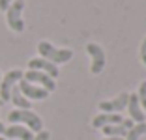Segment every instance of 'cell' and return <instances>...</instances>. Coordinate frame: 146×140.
<instances>
[{"instance_id": "7c38bea8", "label": "cell", "mask_w": 146, "mask_h": 140, "mask_svg": "<svg viewBox=\"0 0 146 140\" xmlns=\"http://www.w3.org/2000/svg\"><path fill=\"white\" fill-rule=\"evenodd\" d=\"M127 112L129 116H131V120L137 123H142L144 122V112H142L141 108V103H139V97L137 93H129V101H127Z\"/></svg>"}, {"instance_id": "ffe728a7", "label": "cell", "mask_w": 146, "mask_h": 140, "mask_svg": "<svg viewBox=\"0 0 146 140\" xmlns=\"http://www.w3.org/2000/svg\"><path fill=\"white\" fill-rule=\"evenodd\" d=\"M4 131H6V127H4V123L0 122V135H4Z\"/></svg>"}, {"instance_id": "ba28073f", "label": "cell", "mask_w": 146, "mask_h": 140, "mask_svg": "<svg viewBox=\"0 0 146 140\" xmlns=\"http://www.w3.org/2000/svg\"><path fill=\"white\" fill-rule=\"evenodd\" d=\"M19 90H21V93L25 95L26 99H28V101H30V99L43 101V99L49 97V92H47V90L39 88V86H36V84H30V82H26L25 79H21V81H19Z\"/></svg>"}, {"instance_id": "277c9868", "label": "cell", "mask_w": 146, "mask_h": 140, "mask_svg": "<svg viewBox=\"0 0 146 140\" xmlns=\"http://www.w3.org/2000/svg\"><path fill=\"white\" fill-rule=\"evenodd\" d=\"M23 75H25V73H23L21 69H11L9 73H6V77L0 81V101H9L13 86L23 79Z\"/></svg>"}, {"instance_id": "ac0fdd59", "label": "cell", "mask_w": 146, "mask_h": 140, "mask_svg": "<svg viewBox=\"0 0 146 140\" xmlns=\"http://www.w3.org/2000/svg\"><path fill=\"white\" fill-rule=\"evenodd\" d=\"M11 2H15V0H0V11H6Z\"/></svg>"}, {"instance_id": "e0dca14e", "label": "cell", "mask_w": 146, "mask_h": 140, "mask_svg": "<svg viewBox=\"0 0 146 140\" xmlns=\"http://www.w3.org/2000/svg\"><path fill=\"white\" fill-rule=\"evenodd\" d=\"M141 60H142V64L146 65V38L141 43Z\"/></svg>"}, {"instance_id": "d6986e66", "label": "cell", "mask_w": 146, "mask_h": 140, "mask_svg": "<svg viewBox=\"0 0 146 140\" xmlns=\"http://www.w3.org/2000/svg\"><path fill=\"white\" fill-rule=\"evenodd\" d=\"M103 140H125V138H118V136H107V138H103Z\"/></svg>"}, {"instance_id": "52a82bcc", "label": "cell", "mask_w": 146, "mask_h": 140, "mask_svg": "<svg viewBox=\"0 0 146 140\" xmlns=\"http://www.w3.org/2000/svg\"><path fill=\"white\" fill-rule=\"evenodd\" d=\"M86 51H88V54L92 56L90 71L94 73V75H99V73L103 71V67H105V52H103V49H101L98 43H88V45H86Z\"/></svg>"}, {"instance_id": "7a4b0ae2", "label": "cell", "mask_w": 146, "mask_h": 140, "mask_svg": "<svg viewBox=\"0 0 146 140\" xmlns=\"http://www.w3.org/2000/svg\"><path fill=\"white\" fill-rule=\"evenodd\" d=\"M8 122L9 123H25L30 131H43V122L36 112L32 110H23V108H17V110H11L8 114Z\"/></svg>"}, {"instance_id": "30bf717a", "label": "cell", "mask_w": 146, "mask_h": 140, "mask_svg": "<svg viewBox=\"0 0 146 140\" xmlns=\"http://www.w3.org/2000/svg\"><path fill=\"white\" fill-rule=\"evenodd\" d=\"M124 122L122 114H109V112H103V114H98L94 120H92V125L96 129H101L105 125H118V123Z\"/></svg>"}, {"instance_id": "9c48e42d", "label": "cell", "mask_w": 146, "mask_h": 140, "mask_svg": "<svg viewBox=\"0 0 146 140\" xmlns=\"http://www.w3.org/2000/svg\"><path fill=\"white\" fill-rule=\"evenodd\" d=\"M28 69H36V71H41V73H47L51 79H56L58 77V67H56L52 62H49V60L45 58H32L30 62H28Z\"/></svg>"}, {"instance_id": "3957f363", "label": "cell", "mask_w": 146, "mask_h": 140, "mask_svg": "<svg viewBox=\"0 0 146 140\" xmlns=\"http://www.w3.org/2000/svg\"><path fill=\"white\" fill-rule=\"evenodd\" d=\"M23 9H25V0H15L9 4L6 9V19H8V26L13 32H23L25 30V21H23Z\"/></svg>"}, {"instance_id": "4fadbf2b", "label": "cell", "mask_w": 146, "mask_h": 140, "mask_svg": "<svg viewBox=\"0 0 146 140\" xmlns=\"http://www.w3.org/2000/svg\"><path fill=\"white\" fill-rule=\"evenodd\" d=\"M13 101V105L17 106V108H23V110H30V101L25 97L21 93V90H19V86H13L11 90V97H9Z\"/></svg>"}, {"instance_id": "9a60e30c", "label": "cell", "mask_w": 146, "mask_h": 140, "mask_svg": "<svg viewBox=\"0 0 146 140\" xmlns=\"http://www.w3.org/2000/svg\"><path fill=\"white\" fill-rule=\"evenodd\" d=\"M137 97H139V103L142 105V108L146 110V81L141 82V86H139V93H137Z\"/></svg>"}, {"instance_id": "6da1fadb", "label": "cell", "mask_w": 146, "mask_h": 140, "mask_svg": "<svg viewBox=\"0 0 146 140\" xmlns=\"http://www.w3.org/2000/svg\"><path fill=\"white\" fill-rule=\"evenodd\" d=\"M38 52L41 54V58L52 62L54 65L56 64H66V62H69L73 58V51H69V49H56L49 41H39L38 43Z\"/></svg>"}, {"instance_id": "8fae6325", "label": "cell", "mask_w": 146, "mask_h": 140, "mask_svg": "<svg viewBox=\"0 0 146 140\" xmlns=\"http://www.w3.org/2000/svg\"><path fill=\"white\" fill-rule=\"evenodd\" d=\"M4 135L8 136V138H19V140H34V135H32V131L28 127H23V125H19V123H13V125H9V127H6Z\"/></svg>"}, {"instance_id": "5b68a950", "label": "cell", "mask_w": 146, "mask_h": 140, "mask_svg": "<svg viewBox=\"0 0 146 140\" xmlns=\"http://www.w3.org/2000/svg\"><path fill=\"white\" fill-rule=\"evenodd\" d=\"M26 82H30V84H41L43 90H47V92H54L56 90V82L54 79L47 75V73H41V71H36V69H28V71L23 75Z\"/></svg>"}, {"instance_id": "44dd1931", "label": "cell", "mask_w": 146, "mask_h": 140, "mask_svg": "<svg viewBox=\"0 0 146 140\" xmlns=\"http://www.w3.org/2000/svg\"><path fill=\"white\" fill-rule=\"evenodd\" d=\"M0 140H6V138H0Z\"/></svg>"}, {"instance_id": "8992f818", "label": "cell", "mask_w": 146, "mask_h": 140, "mask_svg": "<svg viewBox=\"0 0 146 140\" xmlns=\"http://www.w3.org/2000/svg\"><path fill=\"white\" fill-rule=\"evenodd\" d=\"M127 101H129V93L127 92H122L116 99H111V101H101L98 105V108L101 112H109V114H118L122 112L127 106Z\"/></svg>"}, {"instance_id": "7402d4cb", "label": "cell", "mask_w": 146, "mask_h": 140, "mask_svg": "<svg viewBox=\"0 0 146 140\" xmlns=\"http://www.w3.org/2000/svg\"><path fill=\"white\" fill-rule=\"evenodd\" d=\"M0 81H2V79H0Z\"/></svg>"}, {"instance_id": "5bb4252c", "label": "cell", "mask_w": 146, "mask_h": 140, "mask_svg": "<svg viewBox=\"0 0 146 140\" xmlns=\"http://www.w3.org/2000/svg\"><path fill=\"white\" fill-rule=\"evenodd\" d=\"M142 135H146V122L142 123H137V125H133V127L127 131V140H139Z\"/></svg>"}, {"instance_id": "2e32d148", "label": "cell", "mask_w": 146, "mask_h": 140, "mask_svg": "<svg viewBox=\"0 0 146 140\" xmlns=\"http://www.w3.org/2000/svg\"><path fill=\"white\" fill-rule=\"evenodd\" d=\"M49 138H51V133L49 131H39L38 135L34 136V140H49Z\"/></svg>"}]
</instances>
